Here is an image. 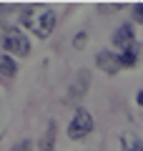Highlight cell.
I'll return each mask as SVG.
<instances>
[{
    "label": "cell",
    "instance_id": "11",
    "mask_svg": "<svg viewBox=\"0 0 143 151\" xmlns=\"http://www.w3.org/2000/svg\"><path fill=\"white\" fill-rule=\"evenodd\" d=\"M133 18H136L138 23H143V3H138V5L133 8Z\"/></svg>",
    "mask_w": 143,
    "mask_h": 151
},
{
    "label": "cell",
    "instance_id": "12",
    "mask_svg": "<svg viewBox=\"0 0 143 151\" xmlns=\"http://www.w3.org/2000/svg\"><path fill=\"white\" fill-rule=\"evenodd\" d=\"M85 40H88V35H85V33H80V35L75 38V48H80V45H83Z\"/></svg>",
    "mask_w": 143,
    "mask_h": 151
},
{
    "label": "cell",
    "instance_id": "3",
    "mask_svg": "<svg viewBox=\"0 0 143 151\" xmlns=\"http://www.w3.org/2000/svg\"><path fill=\"white\" fill-rule=\"evenodd\" d=\"M93 116H90V111H85V108H75V116H73V121L68 124V136L73 141H80V139H85V136L93 131Z\"/></svg>",
    "mask_w": 143,
    "mask_h": 151
},
{
    "label": "cell",
    "instance_id": "1",
    "mask_svg": "<svg viewBox=\"0 0 143 151\" xmlns=\"http://www.w3.org/2000/svg\"><path fill=\"white\" fill-rule=\"evenodd\" d=\"M23 23L28 30H33L38 38H48L55 28V13L48 5H28L23 10Z\"/></svg>",
    "mask_w": 143,
    "mask_h": 151
},
{
    "label": "cell",
    "instance_id": "9",
    "mask_svg": "<svg viewBox=\"0 0 143 151\" xmlns=\"http://www.w3.org/2000/svg\"><path fill=\"white\" fill-rule=\"evenodd\" d=\"M136 60H138V50H136V48H128V50H123V53L118 55L121 68H123V65H126V68H133V65H136Z\"/></svg>",
    "mask_w": 143,
    "mask_h": 151
},
{
    "label": "cell",
    "instance_id": "8",
    "mask_svg": "<svg viewBox=\"0 0 143 151\" xmlns=\"http://www.w3.org/2000/svg\"><path fill=\"white\" fill-rule=\"evenodd\" d=\"M121 149H123V151H143V144L136 139V136L123 134V136H121Z\"/></svg>",
    "mask_w": 143,
    "mask_h": 151
},
{
    "label": "cell",
    "instance_id": "4",
    "mask_svg": "<svg viewBox=\"0 0 143 151\" xmlns=\"http://www.w3.org/2000/svg\"><path fill=\"white\" fill-rule=\"evenodd\" d=\"M113 45L121 50H128V48H136V33H133V25H121L113 35Z\"/></svg>",
    "mask_w": 143,
    "mask_h": 151
},
{
    "label": "cell",
    "instance_id": "10",
    "mask_svg": "<svg viewBox=\"0 0 143 151\" xmlns=\"http://www.w3.org/2000/svg\"><path fill=\"white\" fill-rule=\"evenodd\" d=\"M13 151H33V144L30 141H20V144L13 146Z\"/></svg>",
    "mask_w": 143,
    "mask_h": 151
},
{
    "label": "cell",
    "instance_id": "6",
    "mask_svg": "<svg viewBox=\"0 0 143 151\" xmlns=\"http://www.w3.org/2000/svg\"><path fill=\"white\" fill-rule=\"evenodd\" d=\"M15 76H18V65H15V60H13L10 55L0 53V81H3V83H10Z\"/></svg>",
    "mask_w": 143,
    "mask_h": 151
},
{
    "label": "cell",
    "instance_id": "2",
    "mask_svg": "<svg viewBox=\"0 0 143 151\" xmlns=\"http://www.w3.org/2000/svg\"><path fill=\"white\" fill-rule=\"evenodd\" d=\"M3 50L13 55H28L30 53V40H28V35L20 30V28H8L5 35H3Z\"/></svg>",
    "mask_w": 143,
    "mask_h": 151
},
{
    "label": "cell",
    "instance_id": "7",
    "mask_svg": "<svg viewBox=\"0 0 143 151\" xmlns=\"http://www.w3.org/2000/svg\"><path fill=\"white\" fill-rule=\"evenodd\" d=\"M53 144H55V124L50 121L48 124V131L40 139V151H53Z\"/></svg>",
    "mask_w": 143,
    "mask_h": 151
},
{
    "label": "cell",
    "instance_id": "5",
    "mask_svg": "<svg viewBox=\"0 0 143 151\" xmlns=\"http://www.w3.org/2000/svg\"><path fill=\"white\" fill-rule=\"evenodd\" d=\"M95 63H98V68H101V70H106L108 76H116L118 70H121L118 55L111 53V50H101V53H98V58H95Z\"/></svg>",
    "mask_w": 143,
    "mask_h": 151
},
{
    "label": "cell",
    "instance_id": "13",
    "mask_svg": "<svg viewBox=\"0 0 143 151\" xmlns=\"http://www.w3.org/2000/svg\"><path fill=\"white\" fill-rule=\"evenodd\" d=\"M136 103H138V106H143V88L138 91V96H136Z\"/></svg>",
    "mask_w": 143,
    "mask_h": 151
}]
</instances>
